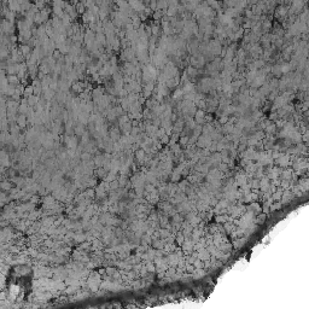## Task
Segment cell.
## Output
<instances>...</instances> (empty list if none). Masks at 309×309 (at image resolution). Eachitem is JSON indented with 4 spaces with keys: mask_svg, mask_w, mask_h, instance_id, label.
Masks as SVG:
<instances>
[{
    "mask_svg": "<svg viewBox=\"0 0 309 309\" xmlns=\"http://www.w3.org/2000/svg\"><path fill=\"white\" fill-rule=\"evenodd\" d=\"M17 123L21 128H24L26 125H27V118H26V115H20L17 117Z\"/></svg>",
    "mask_w": 309,
    "mask_h": 309,
    "instance_id": "cell-1",
    "label": "cell"
},
{
    "mask_svg": "<svg viewBox=\"0 0 309 309\" xmlns=\"http://www.w3.org/2000/svg\"><path fill=\"white\" fill-rule=\"evenodd\" d=\"M23 94H24V97H27V98L34 96V87H33V85H30V86L28 85L26 88H24V93H23Z\"/></svg>",
    "mask_w": 309,
    "mask_h": 309,
    "instance_id": "cell-2",
    "label": "cell"
},
{
    "mask_svg": "<svg viewBox=\"0 0 309 309\" xmlns=\"http://www.w3.org/2000/svg\"><path fill=\"white\" fill-rule=\"evenodd\" d=\"M161 143H163V144H164V143H168V138H167L166 135H163V137L161 138Z\"/></svg>",
    "mask_w": 309,
    "mask_h": 309,
    "instance_id": "cell-3",
    "label": "cell"
}]
</instances>
